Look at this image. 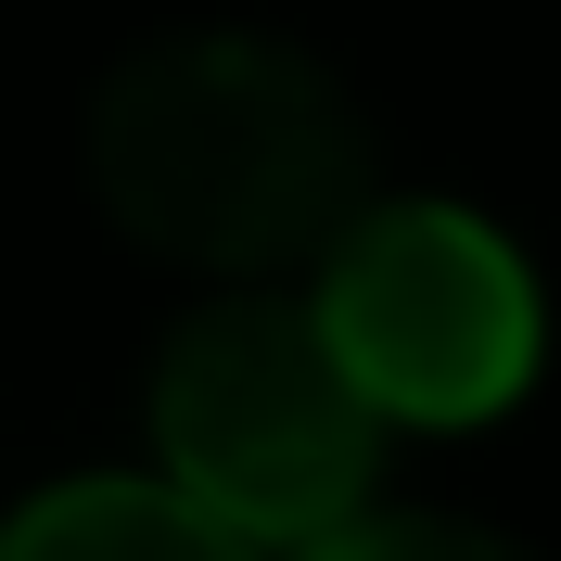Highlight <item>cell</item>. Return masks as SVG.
I'll return each mask as SVG.
<instances>
[{"label": "cell", "mask_w": 561, "mask_h": 561, "mask_svg": "<svg viewBox=\"0 0 561 561\" xmlns=\"http://www.w3.org/2000/svg\"><path fill=\"white\" fill-rule=\"evenodd\" d=\"M294 561H536V549L497 524H459V511H357L345 536H319Z\"/></svg>", "instance_id": "obj_5"}, {"label": "cell", "mask_w": 561, "mask_h": 561, "mask_svg": "<svg viewBox=\"0 0 561 561\" xmlns=\"http://www.w3.org/2000/svg\"><path fill=\"white\" fill-rule=\"evenodd\" d=\"M90 192L140 255L268 294L280 268H332L383 205V140L319 51L268 26H179L90 90Z\"/></svg>", "instance_id": "obj_1"}, {"label": "cell", "mask_w": 561, "mask_h": 561, "mask_svg": "<svg viewBox=\"0 0 561 561\" xmlns=\"http://www.w3.org/2000/svg\"><path fill=\"white\" fill-rule=\"evenodd\" d=\"M319 332L345 345L357 396L383 421H497L536 383V268L472 205H370L319 268Z\"/></svg>", "instance_id": "obj_3"}, {"label": "cell", "mask_w": 561, "mask_h": 561, "mask_svg": "<svg viewBox=\"0 0 561 561\" xmlns=\"http://www.w3.org/2000/svg\"><path fill=\"white\" fill-rule=\"evenodd\" d=\"M0 561H268V549L230 536L205 497H179L167 472H77L0 524Z\"/></svg>", "instance_id": "obj_4"}, {"label": "cell", "mask_w": 561, "mask_h": 561, "mask_svg": "<svg viewBox=\"0 0 561 561\" xmlns=\"http://www.w3.org/2000/svg\"><path fill=\"white\" fill-rule=\"evenodd\" d=\"M153 459L230 536L319 549L383 485V409L319 332V294H217L153 357Z\"/></svg>", "instance_id": "obj_2"}]
</instances>
